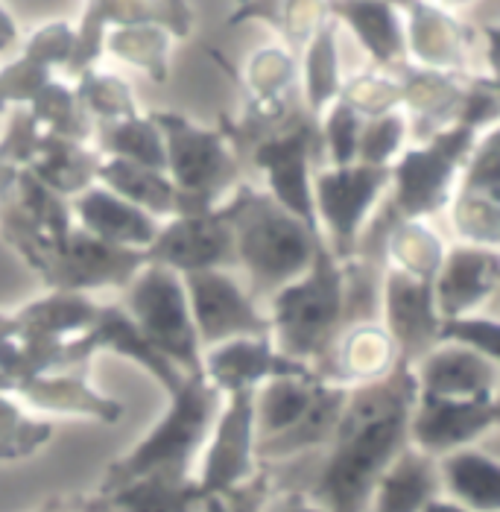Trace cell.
Wrapping results in <instances>:
<instances>
[{
	"label": "cell",
	"mask_w": 500,
	"mask_h": 512,
	"mask_svg": "<svg viewBox=\"0 0 500 512\" xmlns=\"http://www.w3.org/2000/svg\"><path fill=\"white\" fill-rule=\"evenodd\" d=\"M439 343H454V346L471 349L477 355L500 363V325L495 316L465 314L442 319L439 334H436V346Z\"/></svg>",
	"instance_id": "46"
},
{
	"label": "cell",
	"mask_w": 500,
	"mask_h": 512,
	"mask_svg": "<svg viewBox=\"0 0 500 512\" xmlns=\"http://www.w3.org/2000/svg\"><path fill=\"white\" fill-rule=\"evenodd\" d=\"M74 50V24L50 21L24 44L21 56L0 68V115L6 109L30 106L44 85L56 79V68L65 71Z\"/></svg>",
	"instance_id": "21"
},
{
	"label": "cell",
	"mask_w": 500,
	"mask_h": 512,
	"mask_svg": "<svg viewBox=\"0 0 500 512\" xmlns=\"http://www.w3.org/2000/svg\"><path fill=\"white\" fill-rule=\"evenodd\" d=\"M173 36L153 24L141 27H115L106 33L103 50H109L115 59L144 71L155 82H167L170 77V50H173Z\"/></svg>",
	"instance_id": "37"
},
{
	"label": "cell",
	"mask_w": 500,
	"mask_h": 512,
	"mask_svg": "<svg viewBox=\"0 0 500 512\" xmlns=\"http://www.w3.org/2000/svg\"><path fill=\"white\" fill-rule=\"evenodd\" d=\"M436 498H442L436 460L407 445L378 480L369 512H424Z\"/></svg>",
	"instance_id": "31"
},
{
	"label": "cell",
	"mask_w": 500,
	"mask_h": 512,
	"mask_svg": "<svg viewBox=\"0 0 500 512\" xmlns=\"http://www.w3.org/2000/svg\"><path fill=\"white\" fill-rule=\"evenodd\" d=\"M424 512H468V510H462V507L451 504V501H445V498H436V501H430V504L424 507Z\"/></svg>",
	"instance_id": "50"
},
{
	"label": "cell",
	"mask_w": 500,
	"mask_h": 512,
	"mask_svg": "<svg viewBox=\"0 0 500 512\" xmlns=\"http://www.w3.org/2000/svg\"><path fill=\"white\" fill-rule=\"evenodd\" d=\"M237 3H243V0H237Z\"/></svg>",
	"instance_id": "52"
},
{
	"label": "cell",
	"mask_w": 500,
	"mask_h": 512,
	"mask_svg": "<svg viewBox=\"0 0 500 512\" xmlns=\"http://www.w3.org/2000/svg\"><path fill=\"white\" fill-rule=\"evenodd\" d=\"M346 393V387L319 381L305 416L293 428L281 431L278 436H270V439H261L255 445L258 463L275 466V463H290L296 457H308L313 451H325L334 439V431H337V422H340V413L346 404Z\"/></svg>",
	"instance_id": "26"
},
{
	"label": "cell",
	"mask_w": 500,
	"mask_h": 512,
	"mask_svg": "<svg viewBox=\"0 0 500 512\" xmlns=\"http://www.w3.org/2000/svg\"><path fill=\"white\" fill-rule=\"evenodd\" d=\"M419 398L410 363H398L386 378L351 387L331 445L308 492L325 512H369L378 480L410 445L407 428Z\"/></svg>",
	"instance_id": "1"
},
{
	"label": "cell",
	"mask_w": 500,
	"mask_h": 512,
	"mask_svg": "<svg viewBox=\"0 0 500 512\" xmlns=\"http://www.w3.org/2000/svg\"><path fill=\"white\" fill-rule=\"evenodd\" d=\"M337 33H340V24L334 18H328L313 33V39L305 44V56H302V68H299L302 103L316 120L322 118V112L340 97V85H343Z\"/></svg>",
	"instance_id": "33"
},
{
	"label": "cell",
	"mask_w": 500,
	"mask_h": 512,
	"mask_svg": "<svg viewBox=\"0 0 500 512\" xmlns=\"http://www.w3.org/2000/svg\"><path fill=\"white\" fill-rule=\"evenodd\" d=\"M53 439L50 422L30 416L12 395L0 393V463L27 460Z\"/></svg>",
	"instance_id": "41"
},
{
	"label": "cell",
	"mask_w": 500,
	"mask_h": 512,
	"mask_svg": "<svg viewBox=\"0 0 500 512\" xmlns=\"http://www.w3.org/2000/svg\"><path fill=\"white\" fill-rule=\"evenodd\" d=\"M150 118L164 138V161L179 191V214L214 211L243 182L240 161L223 132L199 126L179 112H153Z\"/></svg>",
	"instance_id": "5"
},
{
	"label": "cell",
	"mask_w": 500,
	"mask_h": 512,
	"mask_svg": "<svg viewBox=\"0 0 500 512\" xmlns=\"http://www.w3.org/2000/svg\"><path fill=\"white\" fill-rule=\"evenodd\" d=\"M41 135H44V129L30 115L27 106L12 109L9 123L0 135V208L15 194L18 173L30 164V158L36 156Z\"/></svg>",
	"instance_id": "40"
},
{
	"label": "cell",
	"mask_w": 500,
	"mask_h": 512,
	"mask_svg": "<svg viewBox=\"0 0 500 512\" xmlns=\"http://www.w3.org/2000/svg\"><path fill=\"white\" fill-rule=\"evenodd\" d=\"M398 363L404 360L381 322H351L340 331L325 363L316 366L313 372L325 384L351 390V387L386 378Z\"/></svg>",
	"instance_id": "23"
},
{
	"label": "cell",
	"mask_w": 500,
	"mask_h": 512,
	"mask_svg": "<svg viewBox=\"0 0 500 512\" xmlns=\"http://www.w3.org/2000/svg\"><path fill=\"white\" fill-rule=\"evenodd\" d=\"M243 82L249 88V97L258 100H275V97H287L290 91H296L299 82V59L287 50V47H261L249 56Z\"/></svg>",
	"instance_id": "42"
},
{
	"label": "cell",
	"mask_w": 500,
	"mask_h": 512,
	"mask_svg": "<svg viewBox=\"0 0 500 512\" xmlns=\"http://www.w3.org/2000/svg\"><path fill=\"white\" fill-rule=\"evenodd\" d=\"M255 390L223 395L220 410L214 416L211 434L196 463V489L199 498L229 495L231 489L243 486L261 469L255 457Z\"/></svg>",
	"instance_id": "10"
},
{
	"label": "cell",
	"mask_w": 500,
	"mask_h": 512,
	"mask_svg": "<svg viewBox=\"0 0 500 512\" xmlns=\"http://www.w3.org/2000/svg\"><path fill=\"white\" fill-rule=\"evenodd\" d=\"M153 24L167 30L173 39H188L196 24L188 0H91L74 27V50L65 65L71 77H79L88 68H97L103 56V39L115 27H141Z\"/></svg>",
	"instance_id": "11"
},
{
	"label": "cell",
	"mask_w": 500,
	"mask_h": 512,
	"mask_svg": "<svg viewBox=\"0 0 500 512\" xmlns=\"http://www.w3.org/2000/svg\"><path fill=\"white\" fill-rule=\"evenodd\" d=\"M191 305L196 337L202 349L226 343L234 337H264L270 334L267 311L249 296L246 284L231 276V270H205L182 276ZM272 337V334H270Z\"/></svg>",
	"instance_id": "12"
},
{
	"label": "cell",
	"mask_w": 500,
	"mask_h": 512,
	"mask_svg": "<svg viewBox=\"0 0 500 512\" xmlns=\"http://www.w3.org/2000/svg\"><path fill=\"white\" fill-rule=\"evenodd\" d=\"M202 375L220 395L258 390L270 378H299L316 375L308 363L290 360L272 346L270 334L264 337H234L202 349Z\"/></svg>",
	"instance_id": "16"
},
{
	"label": "cell",
	"mask_w": 500,
	"mask_h": 512,
	"mask_svg": "<svg viewBox=\"0 0 500 512\" xmlns=\"http://www.w3.org/2000/svg\"><path fill=\"white\" fill-rule=\"evenodd\" d=\"M85 340L91 346L94 355L100 352H112L117 357L132 360L135 366H141L155 384L164 390V395H173L188 375H182L167 357H161L153 346L141 337V331L132 325V319L123 314L120 305H100V311L94 316V322L85 331Z\"/></svg>",
	"instance_id": "28"
},
{
	"label": "cell",
	"mask_w": 500,
	"mask_h": 512,
	"mask_svg": "<svg viewBox=\"0 0 500 512\" xmlns=\"http://www.w3.org/2000/svg\"><path fill=\"white\" fill-rule=\"evenodd\" d=\"M103 156L91 144L68 141L59 135L44 132L36 156L24 170H30L44 188L65 199L79 197L91 185H97V167Z\"/></svg>",
	"instance_id": "30"
},
{
	"label": "cell",
	"mask_w": 500,
	"mask_h": 512,
	"mask_svg": "<svg viewBox=\"0 0 500 512\" xmlns=\"http://www.w3.org/2000/svg\"><path fill=\"white\" fill-rule=\"evenodd\" d=\"M74 94L82 103V109L88 112L91 123L100 120H126L141 115L132 85L126 79H120L117 74H106L97 68H88L77 77Z\"/></svg>",
	"instance_id": "39"
},
{
	"label": "cell",
	"mask_w": 500,
	"mask_h": 512,
	"mask_svg": "<svg viewBox=\"0 0 500 512\" xmlns=\"http://www.w3.org/2000/svg\"><path fill=\"white\" fill-rule=\"evenodd\" d=\"M261 512H325V510H322L316 501H310V495L305 492V489H287V492L272 495Z\"/></svg>",
	"instance_id": "47"
},
{
	"label": "cell",
	"mask_w": 500,
	"mask_h": 512,
	"mask_svg": "<svg viewBox=\"0 0 500 512\" xmlns=\"http://www.w3.org/2000/svg\"><path fill=\"white\" fill-rule=\"evenodd\" d=\"M6 395H12L21 407L59 413V416H82L103 425H115L123 416V404L112 395L100 393L91 384V366H74L62 372H44L12 384Z\"/></svg>",
	"instance_id": "18"
},
{
	"label": "cell",
	"mask_w": 500,
	"mask_h": 512,
	"mask_svg": "<svg viewBox=\"0 0 500 512\" xmlns=\"http://www.w3.org/2000/svg\"><path fill=\"white\" fill-rule=\"evenodd\" d=\"M419 395L433 398H498L500 363L462 349L439 343L416 363H410Z\"/></svg>",
	"instance_id": "22"
},
{
	"label": "cell",
	"mask_w": 500,
	"mask_h": 512,
	"mask_svg": "<svg viewBox=\"0 0 500 512\" xmlns=\"http://www.w3.org/2000/svg\"><path fill=\"white\" fill-rule=\"evenodd\" d=\"M141 267H144L141 252L103 243L97 237L85 235L74 223V232L59 246V252H56L47 276L41 278V284L47 290L91 296L94 290H106V287L123 290Z\"/></svg>",
	"instance_id": "15"
},
{
	"label": "cell",
	"mask_w": 500,
	"mask_h": 512,
	"mask_svg": "<svg viewBox=\"0 0 500 512\" xmlns=\"http://www.w3.org/2000/svg\"><path fill=\"white\" fill-rule=\"evenodd\" d=\"M319 387L316 375L270 378L255 390V434L258 442L293 428L310 407Z\"/></svg>",
	"instance_id": "36"
},
{
	"label": "cell",
	"mask_w": 500,
	"mask_h": 512,
	"mask_svg": "<svg viewBox=\"0 0 500 512\" xmlns=\"http://www.w3.org/2000/svg\"><path fill=\"white\" fill-rule=\"evenodd\" d=\"M498 398H433L419 395L410 413L407 439L416 451L439 460L451 451L477 445L495 431Z\"/></svg>",
	"instance_id": "14"
},
{
	"label": "cell",
	"mask_w": 500,
	"mask_h": 512,
	"mask_svg": "<svg viewBox=\"0 0 500 512\" xmlns=\"http://www.w3.org/2000/svg\"><path fill=\"white\" fill-rule=\"evenodd\" d=\"M217 208L231 229L234 267L243 270V284L258 305L302 276L325 246L316 229L249 182H240Z\"/></svg>",
	"instance_id": "2"
},
{
	"label": "cell",
	"mask_w": 500,
	"mask_h": 512,
	"mask_svg": "<svg viewBox=\"0 0 500 512\" xmlns=\"http://www.w3.org/2000/svg\"><path fill=\"white\" fill-rule=\"evenodd\" d=\"M196 512H231V510H229V504H226L220 495H208V498H202V501H199Z\"/></svg>",
	"instance_id": "49"
},
{
	"label": "cell",
	"mask_w": 500,
	"mask_h": 512,
	"mask_svg": "<svg viewBox=\"0 0 500 512\" xmlns=\"http://www.w3.org/2000/svg\"><path fill=\"white\" fill-rule=\"evenodd\" d=\"M363 118L346 106L343 100H334L322 118H319V141L322 156L331 161V167H346L357 161V141H360Z\"/></svg>",
	"instance_id": "45"
},
{
	"label": "cell",
	"mask_w": 500,
	"mask_h": 512,
	"mask_svg": "<svg viewBox=\"0 0 500 512\" xmlns=\"http://www.w3.org/2000/svg\"><path fill=\"white\" fill-rule=\"evenodd\" d=\"M97 185L112 191L155 220H170L179 214V191L167 170H153L126 158H103L97 167Z\"/></svg>",
	"instance_id": "32"
},
{
	"label": "cell",
	"mask_w": 500,
	"mask_h": 512,
	"mask_svg": "<svg viewBox=\"0 0 500 512\" xmlns=\"http://www.w3.org/2000/svg\"><path fill=\"white\" fill-rule=\"evenodd\" d=\"M483 132L454 123L422 144L404 147V153L389 167L386 202L398 217L430 220L448 211V202L457 191L462 167L471 156Z\"/></svg>",
	"instance_id": "6"
},
{
	"label": "cell",
	"mask_w": 500,
	"mask_h": 512,
	"mask_svg": "<svg viewBox=\"0 0 500 512\" xmlns=\"http://www.w3.org/2000/svg\"><path fill=\"white\" fill-rule=\"evenodd\" d=\"M123 314L161 357L182 375L202 372V346L196 337L185 281L167 267L144 264L123 287Z\"/></svg>",
	"instance_id": "7"
},
{
	"label": "cell",
	"mask_w": 500,
	"mask_h": 512,
	"mask_svg": "<svg viewBox=\"0 0 500 512\" xmlns=\"http://www.w3.org/2000/svg\"><path fill=\"white\" fill-rule=\"evenodd\" d=\"M392 74L401 85V112L407 118L410 138L416 144L460 120L468 82L474 74H448V71L419 68L413 62L401 65Z\"/></svg>",
	"instance_id": "20"
},
{
	"label": "cell",
	"mask_w": 500,
	"mask_h": 512,
	"mask_svg": "<svg viewBox=\"0 0 500 512\" xmlns=\"http://www.w3.org/2000/svg\"><path fill=\"white\" fill-rule=\"evenodd\" d=\"M27 109L44 132L68 138V141H79V144H91L94 123L82 109L74 88L65 85L62 79H53L50 85H44V91Z\"/></svg>",
	"instance_id": "38"
},
{
	"label": "cell",
	"mask_w": 500,
	"mask_h": 512,
	"mask_svg": "<svg viewBox=\"0 0 500 512\" xmlns=\"http://www.w3.org/2000/svg\"><path fill=\"white\" fill-rule=\"evenodd\" d=\"M85 3H91V0H85Z\"/></svg>",
	"instance_id": "53"
},
{
	"label": "cell",
	"mask_w": 500,
	"mask_h": 512,
	"mask_svg": "<svg viewBox=\"0 0 500 512\" xmlns=\"http://www.w3.org/2000/svg\"><path fill=\"white\" fill-rule=\"evenodd\" d=\"M442 316L433 302V281L386 267L381 287V325L398 346L404 363H416L436 346Z\"/></svg>",
	"instance_id": "17"
},
{
	"label": "cell",
	"mask_w": 500,
	"mask_h": 512,
	"mask_svg": "<svg viewBox=\"0 0 500 512\" xmlns=\"http://www.w3.org/2000/svg\"><path fill=\"white\" fill-rule=\"evenodd\" d=\"M272 346L290 360L322 366L346 328L343 267L328 246H319L310 267L267 299Z\"/></svg>",
	"instance_id": "4"
},
{
	"label": "cell",
	"mask_w": 500,
	"mask_h": 512,
	"mask_svg": "<svg viewBox=\"0 0 500 512\" xmlns=\"http://www.w3.org/2000/svg\"><path fill=\"white\" fill-rule=\"evenodd\" d=\"M439 492L468 512H500V463L471 445L436 460Z\"/></svg>",
	"instance_id": "29"
},
{
	"label": "cell",
	"mask_w": 500,
	"mask_h": 512,
	"mask_svg": "<svg viewBox=\"0 0 500 512\" xmlns=\"http://www.w3.org/2000/svg\"><path fill=\"white\" fill-rule=\"evenodd\" d=\"M15 44H18V27H15L12 15L0 3V53L9 50V47H15Z\"/></svg>",
	"instance_id": "48"
},
{
	"label": "cell",
	"mask_w": 500,
	"mask_h": 512,
	"mask_svg": "<svg viewBox=\"0 0 500 512\" xmlns=\"http://www.w3.org/2000/svg\"><path fill=\"white\" fill-rule=\"evenodd\" d=\"M500 284V252L474 243H454L433 278V302L442 319L480 314Z\"/></svg>",
	"instance_id": "19"
},
{
	"label": "cell",
	"mask_w": 500,
	"mask_h": 512,
	"mask_svg": "<svg viewBox=\"0 0 500 512\" xmlns=\"http://www.w3.org/2000/svg\"><path fill=\"white\" fill-rule=\"evenodd\" d=\"M144 264L167 267L179 276L205 270H231V229L220 208L205 214H179L161 223L155 240L141 252Z\"/></svg>",
	"instance_id": "13"
},
{
	"label": "cell",
	"mask_w": 500,
	"mask_h": 512,
	"mask_svg": "<svg viewBox=\"0 0 500 512\" xmlns=\"http://www.w3.org/2000/svg\"><path fill=\"white\" fill-rule=\"evenodd\" d=\"M433 3H439L442 9H448V12H451V9H457V6H468L471 0H433Z\"/></svg>",
	"instance_id": "51"
},
{
	"label": "cell",
	"mask_w": 500,
	"mask_h": 512,
	"mask_svg": "<svg viewBox=\"0 0 500 512\" xmlns=\"http://www.w3.org/2000/svg\"><path fill=\"white\" fill-rule=\"evenodd\" d=\"M319 158V120L302 106L278 132L252 144L240 164L249 161L264 176V191L305 226L319 232L313 211V173L319 170Z\"/></svg>",
	"instance_id": "8"
},
{
	"label": "cell",
	"mask_w": 500,
	"mask_h": 512,
	"mask_svg": "<svg viewBox=\"0 0 500 512\" xmlns=\"http://www.w3.org/2000/svg\"><path fill=\"white\" fill-rule=\"evenodd\" d=\"M220 401L223 395L205 381L202 372L188 375L176 393L167 395V407L153 428L106 466L97 492L117 489L147 474L193 477Z\"/></svg>",
	"instance_id": "3"
},
{
	"label": "cell",
	"mask_w": 500,
	"mask_h": 512,
	"mask_svg": "<svg viewBox=\"0 0 500 512\" xmlns=\"http://www.w3.org/2000/svg\"><path fill=\"white\" fill-rule=\"evenodd\" d=\"M196 477H173V474H147L129 480L117 489L91 492L88 498L74 501L77 512H196L199 507Z\"/></svg>",
	"instance_id": "27"
},
{
	"label": "cell",
	"mask_w": 500,
	"mask_h": 512,
	"mask_svg": "<svg viewBox=\"0 0 500 512\" xmlns=\"http://www.w3.org/2000/svg\"><path fill=\"white\" fill-rule=\"evenodd\" d=\"M328 15L337 24H346L369 59L386 74L410 62L404 18L389 0H328Z\"/></svg>",
	"instance_id": "25"
},
{
	"label": "cell",
	"mask_w": 500,
	"mask_h": 512,
	"mask_svg": "<svg viewBox=\"0 0 500 512\" xmlns=\"http://www.w3.org/2000/svg\"><path fill=\"white\" fill-rule=\"evenodd\" d=\"M389 191V167L346 164L313 173V211L319 235L337 261H348L357 240Z\"/></svg>",
	"instance_id": "9"
},
{
	"label": "cell",
	"mask_w": 500,
	"mask_h": 512,
	"mask_svg": "<svg viewBox=\"0 0 500 512\" xmlns=\"http://www.w3.org/2000/svg\"><path fill=\"white\" fill-rule=\"evenodd\" d=\"M71 217L85 235L135 252H144L161 229V220L106 191L103 185H91L71 199Z\"/></svg>",
	"instance_id": "24"
},
{
	"label": "cell",
	"mask_w": 500,
	"mask_h": 512,
	"mask_svg": "<svg viewBox=\"0 0 500 512\" xmlns=\"http://www.w3.org/2000/svg\"><path fill=\"white\" fill-rule=\"evenodd\" d=\"M91 147L103 158H126V161L153 167V170H167L164 138L150 115L94 123Z\"/></svg>",
	"instance_id": "35"
},
{
	"label": "cell",
	"mask_w": 500,
	"mask_h": 512,
	"mask_svg": "<svg viewBox=\"0 0 500 512\" xmlns=\"http://www.w3.org/2000/svg\"><path fill=\"white\" fill-rule=\"evenodd\" d=\"M410 141V126L404 112H386L381 118L363 120L360 141H357V161L369 167H392V161L404 153Z\"/></svg>",
	"instance_id": "44"
},
{
	"label": "cell",
	"mask_w": 500,
	"mask_h": 512,
	"mask_svg": "<svg viewBox=\"0 0 500 512\" xmlns=\"http://www.w3.org/2000/svg\"><path fill=\"white\" fill-rule=\"evenodd\" d=\"M337 100H343L346 106H351L363 120L381 118L386 112H398L401 109V85H398L395 74L366 71V74L343 79Z\"/></svg>",
	"instance_id": "43"
},
{
	"label": "cell",
	"mask_w": 500,
	"mask_h": 512,
	"mask_svg": "<svg viewBox=\"0 0 500 512\" xmlns=\"http://www.w3.org/2000/svg\"><path fill=\"white\" fill-rule=\"evenodd\" d=\"M445 252L448 243L430 226V220L395 217L386 232V267H395L407 276L433 281L445 261Z\"/></svg>",
	"instance_id": "34"
}]
</instances>
